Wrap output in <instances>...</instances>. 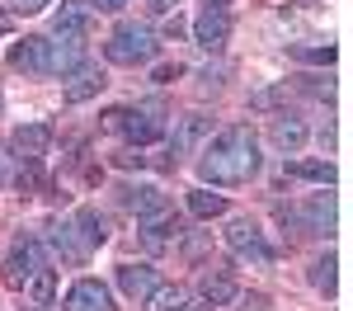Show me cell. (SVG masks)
<instances>
[{"label":"cell","instance_id":"obj_25","mask_svg":"<svg viewBox=\"0 0 353 311\" xmlns=\"http://www.w3.org/2000/svg\"><path fill=\"white\" fill-rule=\"evenodd\" d=\"M28 292H33V302H38V307H52V297H57V274H52V269H38V274L28 279Z\"/></svg>","mask_w":353,"mask_h":311},{"label":"cell","instance_id":"obj_28","mask_svg":"<svg viewBox=\"0 0 353 311\" xmlns=\"http://www.w3.org/2000/svg\"><path fill=\"white\" fill-rule=\"evenodd\" d=\"M48 5H52V0H14V10H19V14H43Z\"/></svg>","mask_w":353,"mask_h":311},{"label":"cell","instance_id":"obj_24","mask_svg":"<svg viewBox=\"0 0 353 311\" xmlns=\"http://www.w3.org/2000/svg\"><path fill=\"white\" fill-rule=\"evenodd\" d=\"M334 269H339V264H334V254H321V259L311 264V288H316V292H325V297H334V288H339Z\"/></svg>","mask_w":353,"mask_h":311},{"label":"cell","instance_id":"obj_23","mask_svg":"<svg viewBox=\"0 0 353 311\" xmlns=\"http://www.w3.org/2000/svg\"><path fill=\"white\" fill-rule=\"evenodd\" d=\"M292 179H311V184H334V165L330 161H288Z\"/></svg>","mask_w":353,"mask_h":311},{"label":"cell","instance_id":"obj_14","mask_svg":"<svg viewBox=\"0 0 353 311\" xmlns=\"http://www.w3.org/2000/svg\"><path fill=\"white\" fill-rule=\"evenodd\" d=\"M118 203H123L128 212H137V217H151V212L165 208V194L156 184H123V189H118Z\"/></svg>","mask_w":353,"mask_h":311},{"label":"cell","instance_id":"obj_18","mask_svg":"<svg viewBox=\"0 0 353 311\" xmlns=\"http://www.w3.org/2000/svg\"><path fill=\"white\" fill-rule=\"evenodd\" d=\"M156 283H161V279H156V269H151V264H118V288H123L128 297H137V302H141Z\"/></svg>","mask_w":353,"mask_h":311},{"label":"cell","instance_id":"obj_6","mask_svg":"<svg viewBox=\"0 0 353 311\" xmlns=\"http://www.w3.org/2000/svg\"><path fill=\"white\" fill-rule=\"evenodd\" d=\"M43 269V245L33 241V236H19L10 254H5V283L10 288H28V279Z\"/></svg>","mask_w":353,"mask_h":311},{"label":"cell","instance_id":"obj_32","mask_svg":"<svg viewBox=\"0 0 353 311\" xmlns=\"http://www.w3.org/2000/svg\"><path fill=\"white\" fill-rule=\"evenodd\" d=\"M0 174H5V141H0Z\"/></svg>","mask_w":353,"mask_h":311},{"label":"cell","instance_id":"obj_5","mask_svg":"<svg viewBox=\"0 0 353 311\" xmlns=\"http://www.w3.org/2000/svg\"><path fill=\"white\" fill-rule=\"evenodd\" d=\"M226 38H231V14H226V5H221V0H208V5H203V14L193 19V43H198L203 52H221V48H226Z\"/></svg>","mask_w":353,"mask_h":311},{"label":"cell","instance_id":"obj_29","mask_svg":"<svg viewBox=\"0 0 353 311\" xmlns=\"http://www.w3.org/2000/svg\"><path fill=\"white\" fill-rule=\"evenodd\" d=\"M85 5H90V10H104V14H113V10H123L128 0H85Z\"/></svg>","mask_w":353,"mask_h":311},{"label":"cell","instance_id":"obj_13","mask_svg":"<svg viewBox=\"0 0 353 311\" xmlns=\"http://www.w3.org/2000/svg\"><path fill=\"white\" fill-rule=\"evenodd\" d=\"M198 297H203L208 307H226V302H236V279L212 264V269H203V279H198Z\"/></svg>","mask_w":353,"mask_h":311},{"label":"cell","instance_id":"obj_19","mask_svg":"<svg viewBox=\"0 0 353 311\" xmlns=\"http://www.w3.org/2000/svg\"><path fill=\"white\" fill-rule=\"evenodd\" d=\"M104 85H109V76H104L99 66H81V71H76V81L66 85V104H85V99H94Z\"/></svg>","mask_w":353,"mask_h":311},{"label":"cell","instance_id":"obj_4","mask_svg":"<svg viewBox=\"0 0 353 311\" xmlns=\"http://www.w3.org/2000/svg\"><path fill=\"white\" fill-rule=\"evenodd\" d=\"M104 123H109L113 132H123L128 141H137V146H146V141H156L165 132L161 109H156V104H146V109H113Z\"/></svg>","mask_w":353,"mask_h":311},{"label":"cell","instance_id":"obj_26","mask_svg":"<svg viewBox=\"0 0 353 311\" xmlns=\"http://www.w3.org/2000/svg\"><path fill=\"white\" fill-rule=\"evenodd\" d=\"M203 132H208V118H203V113H189V118L179 123V132H174V151H189Z\"/></svg>","mask_w":353,"mask_h":311},{"label":"cell","instance_id":"obj_34","mask_svg":"<svg viewBox=\"0 0 353 311\" xmlns=\"http://www.w3.org/2000/svg\"><path fill=\"white\" fill-rule=\"evenodd\" d=\"M0 109H5V99H0Z\"/></svg>","mask_w":353,"mask_h":311},{"label":"cell","instance_id":"obj_7","mask_svg":"<svg viewBox=\"0 0 353 311\" xmlns=\"http://www.w3.org/2000/svg\"><path fill=\"white\" fill-rule=\"evenodd\" d=\"M288 217H292L306 236H330V231H334V198L316 194V198H306V203H297Z\"/></svg>","mask_w":353,"mask_h":311},{"label":"cell","instance_id":"obj_9","mask_svg":"<svg viewBox=\"0 0 353 311\" xmlns=\"http://www.w3.org/2000/svg\"><path fill=\"white\" fill-rule=\"evenodd\" d=\"M48 141H52V123H24V128H14V137H10V146L19 151L14 161L38 165V161H43V151H48Z\"/></svg>","mask_w":353,"mask_h":311},{"label":"cell","instance_id":"obj_1","mask_svg":"<svg viewBox=\"0 0 353 311\" xmlns=\"http://www.w3.org/2000/svg\"><path fill=\"white\" fill-rule=\"evenodd\" d=\"M254 170H259V141L245 123L221 128L198 156V174L208 184H245V179H254Z\"/></svg>","mask_w":353,"mask_h":311},{"label":"cell","instance_id":"obj_3","mask_svg":"<svg viewBox=\"0 0 353 311\" xmlns=\"http://www.w3.org/2000/svg\"><path fill=\"white\" fill-rule=\"evenodd\" d=\"M226 245H231L236 259L254 264V269H269V264H273V245L264 241V231L250 222V217H236V222L226 226Z\"/></svg>","mask_w":353,"mask_h":311},{"label":"cell","instance_id":"obj_16","mask_svg":"<svg viewBox=\"0 0 353 311\" xmlns=\"http://www.w3.org/2000/svg\"><path fill=\"white\" fill-rule=\"evenodd\" d=\"M269 137H273V146H278V151H288V156H292V151H301V146H306V123H301V118H292V113H278V118L269 123Z\"/></svg>","mask_w":353,"mask_h":311},{"label":"cell","instance_id":"obj_20","mask_svg":"<svg viewBox=\"0 0 353 311\" xmlns=\"http://www.w3.org/2000/svg\"><path fill=\"white\" fill-rule=\"evenodd\" d=\"M179 231H184V217L170 212V208L151 212V217H141V236H146V241H170V236H179Z\"/></svg>","mask_w":353,"mask_h":311},{"label":"cell","instance_id":"obj_8","mask_svg":"<svg viewBox=\"0 0 353 311\" xmlns=\"http://www.w3.org/2000/svg\"><path fill=\"white\" fill-rule=\"evenodd\" d=\"M61 311H118V307H113V292L99 279H81V283H71Z\"/></svg>","mask_w":353,"mask_h":311},{"label":"cell","instance_id":"obj_12","mask_svg":"<svg viewBox=\"0 0 353 311\" xmlns=\"http://www.w3.org/2000/svg\"><path fill=\"white\" fill-rule=\"evenodd\" d=\"M48 245L57 250V259H71V264H85L90 259V245H85V236L76 231V222H57L48 231Z\"/></svg>","mask_w":353,"mask_h":311},{"label":"cell","instance_id":"obj_17","mask_svg":"<svg viewBox=\"0 0 353 311\" xmlns=\"http://www.w3.org/2000/svg\"><path fill=\"white\" fill-rule=\"evenodd\" d=\"M10 61L19 66V71H33V76H48V38H24L14 52H10Z\"/></svg>","mask_w":353,"mask_h":311},{"label":"cell","instance_id":"obj_33","mask_svg":"<svg viewBox=\"0 0 353 311\" xmlns=\"http://www.w3.org/2000/svg\"><path fill=\"white\" fill-rule=\"evenodd\" d=\"M5 24H10V19H5V14H0V33H5Z\"/></svg>","mask_w":353,"mask_h":311},{"label":"cell","instance_id":"obj_22","mask_svg":"<svg viewBox=\"0 0 353 311\" xmlns=\"http://www.w3.org/2000/svg\"><path fill=\"white\" fill-rule=\"evenodd\" d=\"M189 212L193 217H208V222H212V217H226V198L212 194V189H193L189 194Z\"/></svg>","mask_w":353,"mask_h":311},{"label":"cell","instance_id":"obj_2","mask_svg":"<svg viewBox=\"0 0 353 311\" xmlns=\"http://www.w3.org/2000/svg\"><path fill=\"white\" fill-rule=\"evenodd\" d=\"M156 52H161V43H156V33L146 24H118L109 33V43H104V57L113 66H146Z\"/></svg>","mask_w":353,"mask_h":311},{"label":"cell","instance_id":"obj_31","mask_svg":"<svg viewBox=\"0 0 353 311\" xmlns=\"http://www.w3.org/2000/svg\"><path fill=\"white\" fill-rule=\"evenodd\" d=\"M151 10H156V14H170V10H174V0H151Z\"/></svg>","mask_w":353,"mask_h":311},{"label":"cell","instance_id":"obj_11","mask_svg":"<svg viewBox=\"0 0 353 311\" xmlns=\"http://www.w3.org/2000/svg\"><path fill=\"white\" fill-rule=\"evenodd\" d=\"M85 66L81 38H48V76H71Z\"/></svg>","mask_w":353,"mask_h":311},{"label":"cell","instance_id":"obj_30","mask_svg":"<svg viewBox=\"0 0 353 311\" xmlns=\"http://www.w3.org/2000/svg\"><path fill=\"white\" fill-rule=\"evenodd\" d=\"M174 76H179V66H161V71H156V81H161V85H170Z\"/></svg>","mask_w":353,"mask_h":311},{"label":"cell","instance_id":"obj_15","mask_svg":"<svg viewBox=\"0 0 353 311\" xmlns=\"http://www.w3.org/2000/svg\"><path fill=\"white\" fill-rule=\"evenodd\" d=\"M141 302H146V311H203V307H193L189 288H179V283H156Z\"/></svg>","mask_w":353,"mask_h":311},{"label":"cell","instance_id":"obj_27","mask_svg":"<svg viewBox=\"0 0 353 311\" xmlns=\"http://www.w3.org/2000/svg\"><path fill=\"white\" fill-rule=\"evenodd\" d=\"M292 57H297V61H316V66H330V61H334V48H321V43H316V48H311V43H297V48H292Z\"/></svg>","mask_w":353,"mask_h":311},{"label":"cell","instance_id":"obj_10","mask_svg":"<svg viewBox=\"0 0 353 311\" xmlns=\"http://www.w3.org/2000/svg\"><path fill=\"white\" fill-rule=\"evenodd\" d=\"M90 24H94V10H90L85 0H61V10L52 14L57 38H85Z\"/></svg>","mask_w":353,"mask_h":311},{"label":"cell","instance_id":"obj_21","mask_svg":"<svg viewBox=\"0 0 353 311\" xmlns=\"http://www.w3.org/2000/svg\"><path fill=\"white\" fill-rule=\"evenodd\" d=\"M71 222H76V231L85 236V245H90V250L109 241V222H104L94 208H76V217H71Z\"/></svg>","mask_w":353,"mask_h":311}]
</instances>
